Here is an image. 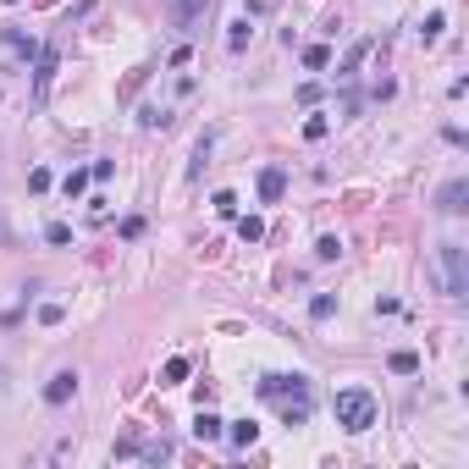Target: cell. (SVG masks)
<instances>
[{
	"instance_id": "6da1fadb",
	"label": "cell",
	"mask_w": 469,
	"mask_h": 469,
	"mask_svg": "<svg viewBox=\"0 0 469 469\" xmlns=\"http://www.w3.org/2000/svg\"><path fill=\"white\" fill-rule=\"evenodd\" d=\"M331 414H337V425H342V431L365 436V431L376 425V397H370L365 387H348V392H337V397H331Z\"/></svg>"
},
{
	"instance_id": "7a4b0ae2",
	"label": "cell",
	"mask_w": 469,
	"mask_h": 469,
	"mask_svg": "<svg viewBox=\"0 0 469 469\" xmlns=\"http://www.w3.org/2000/svg\"><path fill=\"white\" fill-rule=\"evenodd\" d=\"M442 276H447V299H469V265H464V243H442Z\"/></svg>"
},
{
	"instance_id": "3957f363",
	"label": "cell",
	"mask_w": 469,
	"mask_h": 469,
	"mask_svg": "<svg viewBox=\"0 0 469 469\" xmlns=\"http://www.w3.org/2000/svg\"><path fill=\"white\" fill-rule=\"evenodd\" d=\"M260 397H271V403H304L310 381L304 376H260Z\"/></svg>"
},
{
	"instance_id": "277c9868",
	"label": "cell",
	"mask_w": 469,
	"mask_h": 469,
	"mask_svg": "<svg viewBox=\"0 0 469 469\" xmlns=\"http://www.w3.org/2000/svg\"><path fill=\"white\" fill-rule=\"evenodd\" d=\"M78 397V370H56L50 381H45V403L50 408H61V403H72Z\"/></svg>"
},
{
	"instance_id": "5b68a950",
	"label": "cell",
	"mask_w": 469,
	"mask_h": 469,
	"mask_svg": "<svg viewBox=\"0 0 469 469\" xmlns=\"http://www.w3.org/2000/svg\"><path fill=\"white\" fill-rule=\"evenodd\" d=\"M205 11H210V0H177V6H171V22H177L182 33H199Z\"/></svg>"
},
{
	"instance_id": "8992f818",
	"label": "cell",
	"mask_w": 469,
	"mask_h": 469,
	"mask_svg": "<svg viewBox=\"0 0 469 469\" xmlns=\"http://www.w3.org/2000/svg\"><path fill=\"white\" fill-rule=\"evenodd\" d=\"M464 199H469V182H464V177H453V182L436 193V210H442V216H464V210H469Z\"/></svg>"
},
{
	"instance_id": "52a82bcc",
	"label": "cell",
	"mask_w": 469,
	"mask_h": 469,
	"mask_svg": "<svg viewBox=\"0 0 469 469\" xmlns=\"http://www.w3.org/2000/svg\"><path fill=\"white\" fill-rule=\"evenodd\" d=\"M282 193H287V171H282V166H265V171H260V199L276 205Z\"/></svg>"
},
{
	"instance_id": "ba28073f",
	"label": "cell",
	"mask_w": 469,
	"mask_h": 469,
	"mask_svg": "<svg viewBox=\"0 0 469 469\" xmlns=\"http://www.w3.org/2000/svg\"><path fill=\"white\" fill-rule=\"evenodd\" d=\"M193 436H199V442H221V436H227V420H216V414H210V403H199V420H193Z\"/></svg>"
},
{
	"instance_id": "9c48e42d",
	"label": "cell",
	"mask_w": 469,
	"mask_h": 469,
	"mask_svg": "<svg viewBox=\"0 0 469 469\" xmlns=\"http://www.w3.org/2000/svg\"><path fill=\"white\" fill-rule=\"evenodd\" d=\"M387 365H392V376H414V370H420V353H414V348H397Z\"/></svg>"
},
{
	"instance_id": "30bf717a",
	"label": "cell",
	"mask_w": 469,
	"mask_h": 469,
	"mask_svg": "<svg viewBox=\"0 0 469 469\" xmlns=\"http://www.w3.org/2000/svg\"><path fill=\"white\" fill-rule=\"evenodd\" d=\"M50 78H56V50H45V56H39V72H33V83H39V100L50 94Z\"/></svg>"
},
{
	"instance_id": "8fae6325",
	"label": "cell",
	"mask_w": 469,
	"mask_h": 469,
	"mask_svg": "<svg viewBox=\"0 0 469 469\" xmlns=\"http://www.w3.org/2000/svg\"><path fill=\"white\" fill-rule=\"evenodd\" d=\"M227 436H232L237 447H254V436H260V425H254V420H232V431H227Z\"/></svg>"
},
{
	"instance_id": "7c38bea8",
	"label": "cell",
	"mask_w": 469,
	"mask_h": 469,
	"mask_svg": "<svg viewBox=\"0 0 469 469\" xmlns=\"http://www.w3.org/2000/svg\"><path fill=\"white\" fill-rule=\"evenodd\" d=\"M237 237H243V243H260V237H265V221H260V216H237Z\"/></svg>"
},
{
	"instance_id": "4fadbf2b",
	"label": "cell",
	"mask_w": 469,
	"mask_h": 469,
	"mask_svg": "<svg viewBox=\"0 0 469 469\" xmlns=\"http://www.w3.org/2000/svg\"><path fill=\"white\" fill-rule=\"evenodd\" d=\"M304 67H310V72L331 67V50H326V45H304Z\"/></svg>"
},
{
	"instance_id": "5bb4252c",
	"label": "cell",
	"mask_w": 469,
	"mask_h": 469,
	"mask_svg": "<svg viewBox=\"0 0 469 469\" xmlns=\"http://www.w3.org/2000/svg\"><path fill=\"white\" fill-rule=\"evenodd\" d=\"M243 45H248V17H237V22H232V33H227V50H232V56L243 50Z\"/></svg>"
},
{
	"instance_id": "9a60e30c",
	"label": "cell",
	"mask_w": 469,
	"mask_h": 469,
	"mask_svg": "<svg viewBox=\"0 0 469 469\" xmlns=\"http://www.w3.org/2000/svg\"><path fill=\"white\" fill-rule=\"evenodd\" d=\"M331 310H337V299H331V293H315V299H310V315H315V320H331Z\"/></svg>"
},
{
	"instance_id": "2e32d148",
	"label": "cell",
	"mask_w": 469,
	"mask_h": 469,
	"mask_svg": "<svg viewBox=\"0 0 469 469\" xmlns=\"http://www.w3.org/2000/svg\"><path fill=\"white\" fill-rule=\"evenodd\" d=\"M83 188H88V171H67V182H61V193H67V199H78Z\"/></svg>"
},
{
	"instance_id": "e0dca14e",
	"label": "cell",
	"mask_w": 469,
	"mask_h": 469,
	"mask_svg": "<svg viewBox=\"0 0 469 469\" xmlns=\"http://www.w3.org/2000/svg\"><path fill=\"white\" fill-rule=\"evenodd\" d=\"M326 133H331V122H326V116H310V122H304V138H310V144H320Z\"/></svg>"
},
{
	"instance_id": "ac0fdd59",
	"label": "cell",
	"mask_w": 469,
	"mask_h": 469,
	"mask_svg": "<svg viewBox=\"0 0 469 469\" xmlns=\"http://www.w3.org/2000/svg\"><path fill=\"white\" fill-rule=\"evenodd\" d=\"M216 216H221V221H237V193H216Z\"/></svg>"
},
{
	"instance_id": "d6986e66",
	"label": "cell",
	"mask_w": 469,
	"mask_h": 469,
	"mask_svg": "<svg viewBox=\"0 0 469 469\" xmlns=\"http://www.w3.org/2000/svg\"><path fill=\"white\" fill-rule=\"evenodd\" d=\"M45 243H56V248L72 243V227H67V221H50V227H45Z\"/></svg>"
},
{
	"instance_id": "ffe728a7",
	"label": "cell",
	"mask_w": 469,
	"mask_h": 469,
	"mask_svg": "<svg viewBox=\"0 0 469 469\" xmlns=\"http://www.w3.org/2000/svg\"><path fill=\"white\" fill-rule=\"evenodd\" d=\"M442 28H447V17H442V11H431V17H425V28H420V33H425V45H431V39H442Z\"/></svg>"
},
{
	"instance_id": "44dd1931",
	"label": "cell",
	"mask_w": 469,
	"mask_h": 469,
	"mask_svg": "<svg viewBox=\"0 0 469 469\" xmlns=\"http://www.w3.org/2000/svg\"><path fill=\"white\" fill-rule=\"evenodd\" d=\"M177 381H188V359H166V387H177Z\"/></svg>"
},
{
	"instance_id": "7402d4cb",
	"label": "cell",
	"mask_w": 469,
	"mask_h": 469,
	"mask_svg": "<svg viewBox=\"0 0 469 469\" xmlns=\"http://www.w3.org/2000/svg\"><path fill=\"white\" fill-rule=\"evenodd\" d=\"M138 453H144L150 464H166V459H171V442H150V447H138Z\"/></svg>"
},
{
	"instance_id": "603a6c76",
	"label": "cell",
	"mask_w": 469,
	"mask_h": 469,
	"mask_svg": "<svg viewBox=\"0 0 469 469\" xmlns=\"http://www.w3.org/2000/svg\"><path fill=\"white\" fill-rule=\"evenodd\" d=\"M337 254H342L337 237H320V243H315V260H337Z\"/></svg>"
},
{
	"instance_id": "cb8c5ba5",
	"label": "cell",
	"mask_w": 469,
	"mask_h": 469,
	"mask_svg": "<svg viewBox=\"0 0 469 469\" xmlns=\"http://www.w3.org/2000/svg\"><path fill=\"white\" fill-rule=\"evenodd\" d=\"M28 188H33V193H45V188H50V171H45V166H33V171H28Z\"/></svg>"
},
{
	"instance_id": "d4e9b609",
	"label": "cell",
	"mask_w": 469,
	"mask_h": 469,
	"mask_svg": "<svg viewBox=\"0 0 469 469\" xmlns=\"http://www.w3.org/2000/svg\"><path fill=\"white\" fill-rule=\"evenodd\" d=\"M111 459H138V442H133V436H122V442L111 447Z\"/></svg>"
},
{
	"instance_id": "484cf974",
	"label": "cell",
	"mask_w": 469,
	"mask_h": 469,
	"mask_svg": "<svg viewBox=\"0 0 469 469\" xmlns=\"http://www.w3.org/2000/svg\"><path fill=\"white\" fill-rule=\"evenodd\" d=\"M61 315H67L61 304H45V310H39V320H45V326H61Z\"/></svg>"
},
{
	"instance_id": "4316f807",
	"label": "cell",
	"mask_w": 469,
	"mask_h": 469,
	"mask_svg": "<svg viewBox=\"0 0 469 469\" xmlns=\"http://www.w3.org/2000/svg\"><path fill=\"white\" fill-rule=\"evenodd\" d=\"M0 6H17V0H0Z\"/></svg>"
}]
</instances>
